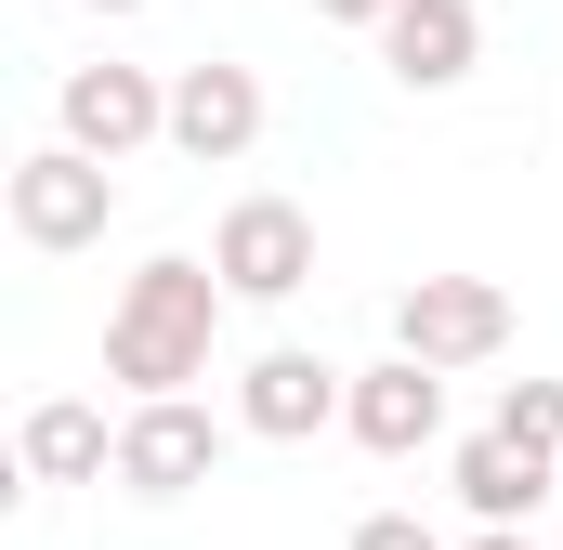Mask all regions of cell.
<instances>
[{"label":"cell","mask_w":563,"mask_h":550,"mask_svg":"<svg viewBox=\"0 0 563 550\" xmlns=\"http://www.w3.org/2000/svg\"><path fill=\"white\" fill-rule=\"evenodd\" d=\"M0 210H13V237L26 250H92L106 223H119V157H92V144H26L13 157V184H0Z\"/></svg>","instance_id":"2"},{"label":"cell","mask_w":563,"mask_h":550,"mask_svg":"<svg viewBox=\"0 0 563 550\" xmlns=\"http://www.w3.org/2000/svg\"><path fill=\"white\" fill-rule=\"evenodd\" d=\"M380 66L407 92H459L485 66V0H394L380 13Z\"/></svg>","instance_id":"10"},{"label":"cell","mask_w":563,"mask_h":550,"mask_svg":"<svg viewBox=\"0 0 563 550\" xmlns=\"http://www.w3.org/2000/svg\"><path fill=\"white\" fill-rule=\"evenodd\" d=\"M341 432H354L367 459H420L432 432H445V367H420V354L394 341L380 367H354V407H341Z\"/></svg>","instance_id":"9"},{"label":"cell","mask_w":563,"mask_h":550,"mask_svg":"<svg viewBox=\"0 0 563 550\" xmlns=\"http://www.w3.org/2000/svg\"><path fill=\"white\" fill-rule=\"evenodd\" d=\"M394 0H314V26H380Z\"/></svg>","instance_id":"15"},{"label":"cell","mask_w":563,"mask_h":550,"mask_svg":"<svg viewBox=\"0 0 563 550\" xmlns=\"http://www.w3.org/2000/svg\"><path fill=\"white\" fill-rule=\"evenodd\" d=\"M53 119H66V144H92V157H132V144H170V79L157 66H66Z\"/></svg>","instance_id":"7"},{"label":"cell","mask_w":563,"mask_h":550,"mask_svg":"<svg viewBox=\"0 0 563 550\" xmlns=\"http://www.w3.org/2000/svg\"><path fill=\"white\" fill-rule=\"evenodd\" d=\"M394 341L420 367H498L511 354V288L498 275H407L394 288Z\"/></svg>","instance_id":"3"},{"label":"cell","mask_w":563,"mask_h":550,"mask_svg":"<svg viewBox=\"0 0 563 550\" xmlns=\"http://www.w3.org/2000/svg\"><path fill=\"white\" fill-rule=\"evenodd\" d=\"M341 550H459V538H432L420 512H367V525H354Z\"/></svg>","instance_id":"14"},{"label":"cell","mask_w":563,"mask_h":550,"mask_svg":"<svg viewBox=\"0 0 563 550\" xmlns=\"http://www.w3.org/2000/svg\"><path fill=\"white\" fill-rule=\"evenodd\" d=\"M341 407H354V367H328L301 341H263L236 367V432H263V446H314V432H341Z\"/></svg>","instance_id":"6"},{"label":"cell","mask_w":563,"mask_h":550,"mask_svg":"<svg viewBox=\"0 0 563 550\" xmlns=\"http://www.w3.org/2000/svg\"><path fill=\"white\" fill-rule=\"evenodd\" d=\"M13 459H26V485H106L119 472V419L92 394H40L26 432H13Z\"/></svg>","instance_id":"11"},{"label":"cell","mask_w":563,"mask_h":550,"mask_svg":"<svg viewBox=\"0 0 563 550\" xmlns=\"http://www.w3.org/2000/svg\"><path fill=\"white\" fill-rule=\"evenodd\" d=\"M445 485H459V512H472V525H538V498H563V472H551V459H525L498 419L459 446V472H445Z\"/></svg>","instance_id":"12"},{"label":"cell","mask_w":563,"mask_h":550,"mask_svg":"<svg viewBox=\"0 0 563 550\" xmlns=\"http://www.w3.org/2000/svg\"><path fill=\"white\" fill-rule=\"evenodd\" d=\"M223 472V419L197 407V394H132V419H119V498H197Z\"/></svg>","instance_id":"4"},{"label":"cell","mask_w":563,"mask_h":550,"mask_svg":"<svg viewBox=\"0 0 563 550\" xmlns=\"http://www.w3.org/2000/svg\"><path fill=\"white\" fill-rule=\"evenodd\" d=\"M459 550H538V538H525V525H472Z\"/></svg>","instance_id":"16"},{"label":"cell","mask_w":563,"mask_h":550,"mask_svg":"<svg viewBox=\"0 0 563 550\" xmlns=\"http://www.w3.org/2000/svg\"><path fill=\"white\" fill-rule=\"evenodd\" d=\"M170 144H184L197 170H236V157L263 144V79H250V66H223V53L170 66Z\"/></svg>","instance_id":"8"},{"label":"cell","mask_w":563,"mask_h":550,"mask_svg":"<svg viewBox=\"0 0 563 550\" xmlns=\"http://www.w3.org/2000/svg\"><path fill=\"white\" fill-rule=\"evenodd\" d=\"M210 263H223L236 301H263V315H276V301L314 288V210H301V197H236V210L210 223Z\"/></svg>","instance_id":"5"},{"label":"cell","mask_w":563,"mask_h":550,"mask_svg":"<svg viewBox=\"0 0 563 550\" xmlns=\"http://www.w3.org/2000/svg\"><path fill=\"white\" fill-rule=\"evenodd\" d=\"M79 13H144V0H79Z\"/></svg>","instance_id":"17"},{"label":"cell","mask_w":563,"mask_h":550,"mask_svg":"<svg viewBox=\"0 0 563 550\" xmlns=\"http://www.w3.org/2000/svg\"><path fill=\"white\" fill-rule=\"evenodd\" d=\"M223 315H236L223 263H197V250L132 263V275H119V301H106V381H119V394H197Z\"/></svg>","instance_id":"1"},{"label":"cell","mask_w":563,"mask_h":550,"mask_svg":"<svg viewBox=\"0 0 563 550\" xmlns=\"http://www.w3.org/2000/svg\"><path fill=\"white\" fill-rule=\"evenodd\" d=\"M498 432H511L525 459L563 472V381H498Z\"/></svg>","instance_id":"13"}]
</instances>
